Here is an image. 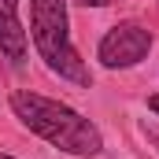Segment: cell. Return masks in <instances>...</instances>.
Wrapping results in <instances>:
<instances>
[{
    "mask_svg": "<svg viewBox=\"0 0 159 159\" xmlns=\"http://www.w3.org/2000/svg\"><path fill=\"white\" fill-rule=\"evenodd\" d=\"M30 37L52 74L74 81L81 89L93 85V70L85 67V59L78 56V48L70 41L67 0H30Z\"/></svg>",
    "mask_w": 159,
    "mask_h": 159,
    "instance_id": "7a4b0ae2",
    "label": "cell"
},
{
    "mask_svg": "<svg viewBox=\"0 0 159 159\" xmlns=\"http://www.w3.org/2000/svg\"><path fill=\"white\" fill-rule=\"evenodd\" d=\"M152 48V30L141 26V22H119L115 30H107L100 37L96 48V59L107 67V70H126V67H137Z\"/></svg>",
    "mask_w": 159,
    "mask_h": 159,
    "instance_id": "3957f363",
    "label": "cell"
},
{
    "mask_svg": "<svg viewBox=\"0 0 159 159\" xmlns=\"http://www.w3.org/2000/svg\"><path fill=\"white\" fill-rule=\"evenodd\" d=\"M148 107H152V111L159 115V96H152V100H148Z\"/></svg>",
    "mask_w": 159,
    "mask_h": 159,
    "instance_id": "8992f818",
    "label": "cell"
},
{
    "mask_svg": "<svg viewBox=\"0 0 159 159\" xmlns=\"http://www.w3.org/2000/svg\"><path fill=\"white\" fill-rule=\"evenodd\" d=\"M0 159H15V156H0Z\"/></svg>",
    "mask_w": 159,
    "mask_h": 159,
    "instance_id": "52a82bcc",
    "label": "cell"
},
{
    "mask_svg": "<svg viewBox=\"0 0 159 159\" xmlns=\"http://www.w3.org/2000/svg\"><path fill=\"white\" fill-rule=\"evenodd\" d=\"M19 4L22 0H0V52L15 67L26 59V30L19 19Z\"/></svg>",
    "mask_w": 159,
    "mask_h": 159,
    "instance_id": "277c9868",
    "label": "cell"
},
{
    "mask_svg": "<svg viewBox=\"0 0 159 159\" xmlns=\"http://www.w3.org/2000/svg\"><path fill=\"white\" fill-rule=\"evenodd\" d=\"M11 111L19 115V122L30 133H37L41 141H48L52 148H59L67 156L93 159V156H100V148H104L100 129L85 115H78L74 107H67L59 100L41 96V93H30V89L11 93Z\"/></svg>",
    "mask_w": 159,
    "mask_h": 159,
    "instance_id": "6da1fadb",
    "label": "cell"
},
{
    "mask_svg": "<svg viewBox=\"0 0 159 159\" xmlns=\"http://www.w3.org/2000/svg\"><path fill=\"white\" fill-rule=\"evenodd\" d=\"M78 4H85V7H107V4H119V0H78Z\"/></svg>",
    "mask_w": 159,
    "mask_h": 159,
    "instance_id": "5b68a950",
    "label": "cell"
}]
</instances>
